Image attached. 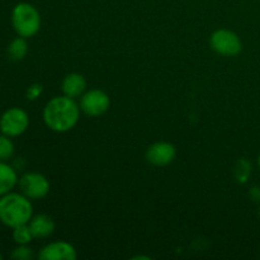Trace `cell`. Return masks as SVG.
<instances>
[{
	"mask_svg": "<svg viewBox=\"0 0 260 260\" xmlns=\"http://www.w3.org/2000/svg\"><path fill=\"white\" fill-rule=\"evenodd\" d=\"M80 106L66 95L53 96L43 108V122L53 132L63 134L76 126L80 118Z\"/></svg>",
	"mask_w": 260,
	"mask_h": 260,
	"instance_id": "6da1fadb",
	"label": "cell"
},
{
	"mask_svg": "<svg viewBox=\"0 0 260 260\" xmlns=\"http://www.w3.org/2000/svg\"><path fill=\"white\" fill-rule=\"evenodd\" d=\"M33 217V206L23 193L9 192L0 197V222L9 229L25 225Z\"/></svg>",
	"mask_w": 260,
	"mask_h": 260,
	"instance_id": "7a4b0ae2",
	"label": "cell"
},
{
	"mask_svg": "<svg viewBox=\"0 0 260 260\" xmlns=\"http://www.w3.org/2000/svg\"><path fill=\"white\" fill-rule=\"evenodd\" d=\"M13 29L19 37L30 38L38 33L41 28V14L35 5L29 3H18L12 10Z\"/></svg>",
	"mask_w": 260,
	"mask_h": 260,
	"instance_id": "3957f363",
	"label": "cell"
},
{
	"mask_svg": "<svg viewBox=\"0 0 260 260\" xmlns=\"http://www.w3.org/2000/svg\"><path fill=\"white\" fill-rule=\"evenodd\" d=\"M211 48L216 53L226 57H233L243 51V42L234 30L220 28L216 29L210 37Z\"/></svg>",
	"mask_w": 260,
	"mask_h": 260,
	"instance_id": "277c9868",
	"label": "cell"
},
{
	"mask_svg": "<svg viewBox=\"0 0 260 260\" xmlns=\"http://www.w3.org/2000/svg\"><path fill=\"white\" fill-rule=\"evenodd\" d=\"M29 126V116L19 107L8 108L0 117V132L9 137H18L24 134Z\"/></svg>",
	"mask_w": 260,
	"mask_h": 260,
	"instance_id": "5b68a950",
	"label": "cell"
},
{
	"mask_svg": "<svg viewBox=\"0 0 260 260\" xmlns=\"http://www.w3.org/2000/svg\"><path fill=\"white\" fill-rule=\"evenodd\" d=\"M20 193L30 201L42 200L50 193V182L43 174L37 172H28L18 180Z\"/></svg>",
	"mask_w": 260,
	"mask_h": 260,
	"instance_id": "8992f818",
	"label": "cell"
},
{
	"mask_svg": "<svg viewBox=\"0 0 260 260\" xmlns=\"http://www.w3.org/2000/svg\"><path fill=\"white\" fill-rule=\"evenodd\" d=\"M80 109L81 112L89 117H99L108 111L111 106V99L106 91L101 89H91L85 91L80 96Z\"/></svg>",
	"mask_w": 260,
	"mask_h": 260,
	"instance_id": "52a82bcc",
	"label": "cell"
},
{
	"mask_svg": "<svg viewBox=\"0 0 260 260\" xmlns=\"http://www.w3.org/2000/svg\"><path fill=\"white\" fill-rule=\"evenodd\" d=\"M177 155V149L173 144L167 141H159L152 144L146 150V160L155 167H167Z\"/></svg>",
	"mask_w": 260,
	"mask_h": 260,
	"instance_id": "ba28073f",
	"label": "cell"
},
{
	"mask_svg": "<svg viewBox=\"0 0 260 260\" xmlns=\"http://www.w3.org/2000/svg\"><path fill=\"white\" fill-rule=\"evenodd\" d=\"M41 260H75L76 249L68 241H53L43 246L38 253Z\"/></svg>",
	"mask_w": 260,
	"mask_h": 260,
	"instance_id": "9c48e42d",
	"label": "cell"
},
{
	"mask_svg": "<svg viewBox=\"0 0 260 260\" xmlns=\"http://www.w3.org/2000/svg\"><path fill=\"white\" fill-rule=\"evenodd\" d=\"M61 88H62L63 95L73 99L80 98L86 90V80L81 74H68V75L63 78Z\"/></svg>",
	"mask_w": 260,
	"mask_h": 260,
	"instance_id": "30bf717a",
	"label": "cell"
},
{
	"mask_svg": "<svg viewBox=\"0 0 260 260\" xmlns=\"http://www.w3.org/2000/svg\"><path fill=\"white\" fill-rule=\"evenodd\" d=\"M35 239L50 238L55 231V222L48 215H36L28 222Z\"/></svg>",
	"mask_w": 260,
	"mask_h": 260,
	"instance_id": "8fae6325",
	"label": "cell"
},
{
	"mask_svg": "<svg viewBox=\"0 0 260 260\" xmlns=\"http://www.w3.org/2000/svg\"><path fill=\"white\" fill-rule=\"evenodd\" d=\"M18 180L19 178L14 168L8 164V161L0 160V197L12 192L15 185H18Z\"/></svg>",
	"mask_w": 260,
	"mask_h": 260,
	"instance_id": "7c38bea8",
	"label": "cell"
},
{
	"mask_svg": "<svg viewBox=\"0 0 260 260\" xmlns=\"http://www.w3.org/2000/svg\"><path fill=\"white\" fill-rule=\"evenodd\" d=\"M8 56L14 61H20L27 56L28 53V43L27 38H23L18 36L17 38L12 41L8 45Z\"/></svg>",
	"mask_w": 260,
	"mask_h": 260,
	"instance_id": "4fadbf2b",
	"label": "cell"
},
{
	"mask_svg": "<svg viewBox=\"0 0 260 260\" xmlns=\"http://www.w3.org/2000/svg\"><path fill=\"white\" fill-rule=\"evenodd\" d=\"M251 162L248 159H239L234 168V175L236 182L240 184H245L251 175Z\"/></svg>",
	"mask_w": 260,
	"mask_h": 260,
	"instance_id": "5bb4252c",
	"label": "cell"
},
{
	"mask_svg": "<svg viewBox=\"0 0 260 260\" xmlns=\"http://www.w3.org/2000/svg\"><path fill=\"white\" fill-rule=\"evenodd\" d=\"M13 233H12V238L13 241H14L17 245H28L30 241L33 240V234L30 231L29 225L25 223V225H20L17 226V228L12 229Z\"/></svg>",
	"mask_w": 260,
	"mask_h": 260,
	"instance_id": "9a60e30c",
	"label": "cell"
},
{
	"mask_svg": "<svg viewBox=\"0 0 260 260\" xmlns=\"http://www.w3.org/2000/svg\"><path fill=\"white\" fill-rule=\"evenodd\" d=\"M15 146L12 141V137L7 135H0V160L2 161H9L14 156Z\"/></svg>",
	"mask_w": 260,
	"mask_h": 260,
	"instance_id": "2e32d148",
	"label": "cell"
},
{
	"mask_svg": "<svg viewBox=\"0 0 260 260\" xmlns=\"http://www.w3.org/2000/svg\"><path fill=\"white\" fill-rule=\"evenodd\" d=\"M10 258L14 260H30L35 258V254L28 245H18L17 248L13 249Z\"/></svg>",
	"mask_w": 260,
	"mask_h": 260,
	"instance_id": "e0dca14e",
	"label": "cell"
},
{
	"mask_svg": "<svg viewBox=\"0 0 260 260\" xmlns=\"http://www.w3.org/2000/svg\"><path fill=\"white\" fill-rule=\"evenodd\" d=\"M42 90L43 88L41 84H32V85L27 89V98L29 99V101H35V99H37L38 96L42 94Z\"/></svg>",
	"mask_w": 260,
	"mask_h": 260,
	"instance_id": "ac0fdd59",
	"label": "cell"
},
{
	"mask_svg": "<svg viewBox=\"0 0 260 260\" xmlns=\"http://www.w3.org/2000/svg\"><path fill=\"white\" fill-rule=\"evenodd\" d=\"M249 196L255 202H260V187H253L249 190Z\"/></svg>",
	"mask_w": 260,
	"mask_h": 260,
	"instance_id": "d6986e66",
	"label": "cell"
},
{
	"mask_svg": "<svg viewBox=\"0 0 260 260\" xmlns=\"http://www.w3.org/2000/svg\"><path fill=\"white\" fill-rule=\"evenodd\" d=\"M132 259H135V260H137V259H146V260H149L150 258L149 256H144V255H139V256H134V258Z\"/></svg>",
	"mask_w": 260,
	"mask_h": 260,
	"instance_id": "ffe728a7",
	"label": "cell"
},
{
	"mask_svg": "<svg viewBox=\"0 0 260 260\" xmlns=\"http://www.w3.org/2000/svg\"><path fill=\"white\" fill-rule=\"evenodd\" d=\"M258 165H259V169H260V152H259V156H258Z\"/></svg>",
	"mask_w": 260,
	"mask_h": 260,
	"instance_id": "44dd1931",
	"label": "cell"
},
{
	"mask_svg": "<svg viewBox=\"0 0 260 260\" xmlns=\"http://www.w3.org/2000/svg\"><path fill=\"white\" fill-rule=\"evenodd\" d=\"M3 258V255H2V253H0V259H2Z\"/></svg>",
	"mask_w": 260,
	"mask_h": 260,
	"instance_id": "7402d4cb",
	"label": "cell"
},
{
	"mask_svg": "<svg viewBox=\"0 0 260 260\" xmlns=\"http://www.w3.org/2000/svg\"><path fill=\"white\" fill-rule=\"evenodd\" d=\"M259 216H260V211H259Z\"/></svg>",
	"mask_w": 260,
	"mask_h": 260,
	"instance_id": "603a6c76",
	"label": "cell"
}]
</instances>
